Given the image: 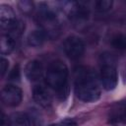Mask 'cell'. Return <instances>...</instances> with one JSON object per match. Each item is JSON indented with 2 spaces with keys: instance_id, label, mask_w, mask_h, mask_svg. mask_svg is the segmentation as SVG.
Masks as SVG:
<instances>
[{
  "instance_id": "3",
  "label": "cell",
  "mask_w": 126,
  "mask_h": 126,
  "mask_svg": "<svg viewBox=\"0 0 126 126\" xmlns=\"http://www.w3.org/2000/svg\"><path fill=\"white\" fill-rule=\"evenodd\" d=\"M67 77L68 68L66 64L60 60H55L52 61L47 67L45 74V82L50 88L59 91L67 85Z\"/></svg>"
},
{
  "instance_id": "4",
  "label": "cell",
  "mask_w": 126,
  "mask_h": 126,
  "mask_svg": "<svg viewBox=\"0 0 126 126\" xmlns=\"http://www.w3.org/2000/svg\"><path fill=\"white\" fill-rule=\"evenodd\" d=\"M36 20L41 27V30L46 33L47 37H56L59 33V23L55 12L48 8H41L36 16Z\"/></svg>"
},
{
  "instance_id": "8",
  "label": "cell",
  "mask_w": 126,
  "mask_h": 126,
  "mask_svg": "<svg viewBox=\"0 0 126 126\" xmlns=\"http://www.w3.org/2000/svg\"><path fill=\"white\" fill-rule=\"evenodd\" d=\"M25 74L26 77L32 82L39 80L43 74V67L41 62L38 60L30 61L25 68Z\"/></svg>"
},
{
  "instance_id": "18",
  "label": "cell",
  "mask_w": 126,
  "mask_h": 126,
  "mask_svg": "<svg viewBox=\"0 0 126 126\" xmlns=\"http://www.w3.org/2000/svg\"><path fill=\"white\" fill-rule=\"evenodd\" d=\"M58 126H77V123L71 119H66L62 121L60 124H58Z\"/></svg>"
},
{
  "instance_id": "5",
  "label": "cell",
  "mask_w": 126,
  "mask_h": 126,
  "mask_svg": "<svg viewBox=\"0 0 126 126\" xmlns=\"http://www.w3.org/2000/svg\"><path fill=\"white\" fill-rule=\"evenodd\" d=\"M64 52L65 54L72 60L79 59L82 57V55L85 52V43L84 41L76 36V35H71L68 36L63 44Z\"/></svg>"
},
{
  "instance_id": "16",
  "label": "cell",
  "mask_w": 126,
  "mask_h": 126,
  "mask_svg": "<svg viewBox=\"0 0 126 126\" xmlns=\"http://www.w3.org/2000/svg\"><path fill=\"white\" fill-rule=\"evenodd\" d=\"M113 2L110 0H99L94 3L95 9L98 12H107L112 8Z\"/></svg>"
},
{
  "instance_id": "19",
  "label": "cell",
  "mask_w": 126,
  "mask_h": 126,
  "mask_svg": "<svg viewBox=\"0 0 126 126\" xmlns=\"http://www.w3.org/2000/svg\"><path fill=\"white\" fill-rule=\"evenodd\" d=\"M2 126H8V123H6V119H5L4 115H3V118H2Z\"/></svg>"
},
{
  "instance_id": "1",
  "label": "cell",
  "mask_w": 126,
  "mask_h": 126,
  "mask_svg": "<svg viewBox=\"0 0 126 126\" xmlns=\"http://www.w3.org/2000/svg\"><path fill=\"white\" fill-rule=\"evenodd\" d=\"M75 94L86 102H93L100 96V87L96 74L86 67H80L75 72Z\"/></svg>"
},
{
  "instance_id": "13",
  "label": "cell",
  "mask_w": 126,
  "mask_h": 126,
  "mask_svg": "<svg viewBox=\"0 0 126 126\" xmlns=\"http://www.w3.org/2000/svg\"><path fill=\"white\" fill-rule=\"evenodd\" d=\"M110 43H111V46L116 50L125 52L126 51V34L120 33V32L115 33L114 35H112L110 39Z\"/></svg>"
},
{
  "instance_id": "9",
  "label": "cell",
  "mask_w": 126,
  "mask_h": 126,
  "mask_svg": "<svg viewBox=\"0 0 126 126\" xmlns=\"http://www.w3.org/2000/svg\"><path fill=\"white\" fill-rule=\"evenodd\" d=\"M32 97L33 100L42 107H48L51 105L52 98L49 92L42 86L34 87L32 91Z\"/></svg>"
},
{
  "instance_id": "10",
  "label": "cell",
  "mask_w": 126,
  "mask_h": 126,
  "mask_svg": "<svg viewBox=\"0 0 126 126\" xmlns=\"http://www.w3.org/2000/svg\"><path fill=\"white\" fill-rule=\"evenodd\" d=\"M8 126H31L30 118L27 114L22 112H16L9 116L7 119Z\"/></svg>"
},
{
  "instance_id": "14",
  "label": "cell",
  "mask_w": 126,
  "mask_h": 126,
  "mask_svg": "<svg viewBox=\"0 0 126 126\" xmlns=\"http://www.w3.org/2000/svg\"><path fill=\"white\" fill-rule=\"evenodd\" d=\"M24 30H25V24H24L23 22H21V21L18 20V21L15 23V25H14L11 29H9V30L7 31V32H8L7 34L17 41V39L22 35Z\"/></svg>"
},
{
  "instance_id": "6",
  "label": "cell",
  "mask_w": 126,
  "mask_h": 126,
  "mask_svg": "<svg viewBox=\"0 0 126 126\" xmlns=\"http://www.w3.org/2000/svg\"><path fill=\"white\" fill-rule=\"evenodd\" d=\"M23 98L22 90L14 85L6 86L1 92L2 102L7 106H17L20 104Z\"/></svg>"
},
{
  "instance_id": "15",
  "label": "cell",
  "mask_w": 126,
  "mask_h": 126,
  "mask_svg": "<svg viewBox=\"0 0 126 126\" xmlns=\"http://www.w3.org/2000/svg\"><path fill=\"white\" fill-rule=\"evenodd\" d=\"M18 7L20 9V11L23 13V14H31L33 10V3L32 1H29V0H22V1H19L18 2Z\"/></svg>"
},
{
  "instance_id": "11",
  "label": "cell",
  "mask_w": 126,
  "mask_h": 126,
  "mask_svg": "<svg viewBox=\"0 0 126 126\" xmlns=\"http://www.w3.org/2000/svg\"><path fill=\"white\" fill-rule=\"evenodd\" d=\"M46 37H47V35H46V33L42 30H35V31L32 32L29 34V36H28V43L31 46L39 47V46H41L44 43Z\"/></svg>"
},
{
  "instance_id": "17",
  "label": "cell",
  "mask_w": 126,
  "mask_h": 126,
  "mask_svg": "<svg viewBox=\"0 0 126 126\" xmlns=\"http://www.w3.org/2000/svg\"><path fill=\"white\" fill-rule=\"evenodd\" d=\"M8 67H9L8 60L5 59L4 57H1V60H0V70H1V76L2 77H4V75L8 71Z\"/></svg>"
},
{
  "instance_id": "7",
  "label": "cell",
  "mask_w": 126,
  "mask_h": 126,
  "mask_svg": "<svg viewBox=\"0 0 126 126\" xmlns=\"http://www.w3.org/2000/svg\"><path fill=\"white\" fill-rule=\"evenodd\" d=\"M17 18L11 6L2 4L0 6V25L5 31L11 29L17 22Z\"/></svg>"
},
{
  "instance_id": "2",
  "label": "cell",
  "mask_w": 126,
  "mask_h": 126,
  "mask_svg": "<svg viewBox=\"0 0 126 126\" xmlns=\"http://www.w3.org/2000/svg\"><path fill=\"white\" fill-rule=\"evenodd\" d=\"M100 83L106 91L115 89L117 85V70L115 58L110 53H103L100 56Z\"/></svg>"
},
{
  "instance_id": "12",
  "label": "cell",
  "mask_w": 126,
  "mask_h": 126,
  "mask_svg": "<svg viewBox=\"0 0 126 126\" xmlns=\"http://www.w3.org/2000/svg\"><path fill=\"white\" fill-rule=\"evenodd\" d=\"M15 44H16V40L15 39H13L8 34H3L1 36V39H0V50H1V53L3 55L11 53L15 48Z\"/></svg>"
}]
</instances>
